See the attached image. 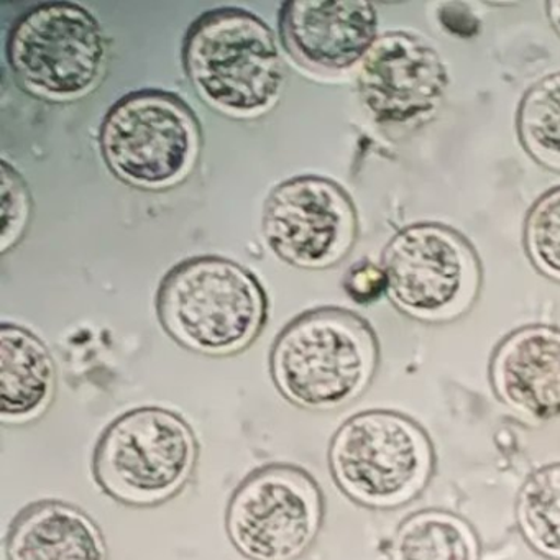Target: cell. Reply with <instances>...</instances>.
<instances>
[{"instance_id": "cell-1", "label": "cell", "mask_w": 560, "mask_h": 560, "mask_svg": "<svg viewBox=\"0 0 560 560\" xmlns=\"http://www.w3.org/2000/svg\"><path fill=\"white\" fill-rule=\"evenodd\" d=\"M183 67L211 109L237 120L270 113L287 78L273 31L254 12L237 8L214 9L192 22Z\"/></svg>"}, {"instance_id": "cell-2", "label": "cell", "mask_w": 560, "mask_h": 560, "mask_svg": "<svg viewBox=\"0 0 560 560\" xmlns=\"http://www.w3.org/2000/svg\"><path fill=\"white\" fill-rule=\"evenodd\" d=\"M372 327L352 311L319 307L291 320L275 340L270 372L281 395L311 411L342 408L375 375Z\"/></svg>"}, {"instance_id": "cell-3", "label": "cell", "mask_w": 560, "mask_h": 560, "mask_svg": "<svg viewBox=\"0 0 560 560\" xmlns=\"http://www.w3.org/2000/svg\"><path fill=\"white\" fill-rule=\"evenodd\" d=\"M156 313L179 346L201 355L228 357L260 336L268 300L250 270L229 258L205 255L166 273L156 294Z\"/></svg>"}, {"instance_id": "cell-4", "label": "cell", "mask_w": 560, "mask_h": 560, "mask_svg": "<svg viewBox=\"0 0 560 560\" xmlns=\"http://www.w3.org/2000/svg\"><path fill=\"white\" fill-rule=\"evenodd\" d=\"M101 155L126 185L147 191L175 188L195 172L201 127L191 107L166 91H136L117 101L100 130Z\"/></svg>"}, {"instance_id": "cell-5", "label": "cell", "mask_w": 560, "mask_h": 560, "mask_svg": "<svg viewBox=\"0 0 560 560\" xmlns=\"http://www.w3.org/2000/svg\"><path fill=\"white\" fill-rule=\"evenodd\" d=\"M196 462L198 441L188 422L170 409L145 406L107 425L94 451L93 471L109 497L152 506L188 483Z\"/></svg>"}, {"instance_id": "cell-6", "label": "cell", "mask_w": 560, "mask_h": 560, "mask_svg": "<svg viewBox=\"0 0 560 560\" xmlns=\"http://www.w3.org/2000/svg\"><path fill=\"white\" fill-rule=\"evenodd\" d=\"M5 55L19 84L32 96L73 103L101 83L107 40L86 9L73 2H45L15 21Z\"/></svg>"}, {"instance_id": "cell-7", "label": "cell", "mask_w": 560, "mask_h": 560, "mask_svg": "<svg viewBox=\"0 0 560 560\" xmlns=\"http://www.w3.org/2000/svg\"><path fill=\"white\" fill-rule=\"evenodd\" d=\"M329 464L334 480L352 500L395 508L424 487L431 447L411 419L376 409L340 425L330 442Z\"/></svg>"}, {"instance_id": "cell-8", "label": "cell", "mask_w": 560, "mask_h": 560, "mask_svg": "<svg viewBox=\"0 0 560 560\" xmlns=\"http://www.w3.org/2000/svg\"><path fill=\"white\" fill-rule=\"evenodd\" d=\"M323 506L319 487L306 471L260 468L232 494L229 537L250 560H296L319 534Z\"/></svg>"}, {"instance_id": "cell-9", "label": "cell", "mask_w": 560, "mask_h": 560, "mask_svg": "<svg viewBox=\"0 0 560 560\" xmlns=\"http://www.w3.org/2000/svg\"><path fill=\"white\" fill-rule=\"evenodd\" d=\"M382 267L392 300L421 319L457 316L477 293L474 252L457 232L434 222L398 232L386 245Z\"/></svg>"}, {"instance_id": "cell-10", "label": "cell", "mask_w": 560, "mask_h": 560, "mask_svg": "<svg viewBox=\"0 0 560 560\" xmlns=\"http://www.w3.org/2000/svg\"><path fill=\"white\" fill-rule=\"evenodd\" d=\"M261 231L278 258L304 270H326L346 260L359 232L352 199L323 176L280 183L265 202Z\"/></svg>"}, {"instance_id": "cell-11", "label": "cell", "mask_w": 560, "mask_h": 560, "mask_svg": "<svg viewBox=\"0 0 560 560\" xmlns=\"http://www.w3.org/2000/svg\"><path fill=\"white\" fill-rule=\"evenodd\" d=\"M447 86L434 48L405 32L380 37L360 63L359 91L380 122L408 124L431 114Z\"/></svg>"}, {"instance_id": "cell-12", "label": "cell", "mask_w": 560, "mask_h": 560, "mask_svg": "<svg viewBox=\"0 0 560 560\" xmlns=\"http://www.w3.org/2000/svg\"><path fill=\"white\" fill-rule=\"evenodd\" d=\"M376 11L352 0H294L278 14V34L298 65L317 74H340L362 63L376 38Z\"/></svg>"}, {"instance_id": "cell-13", "label": "cell", "mask_w": 560, "mask_h": 560, "mask_svg": "<svg viewBox=\"0 0 560 560\" xmlns=\"http://www.w3.org/2000/svg\"><path fill=\"white\" fill-rule=\"evenodd\" d=\"M494 392L534 419L560 415V330L529 326L508 336L491 362Z\"/></svg>"}, {"instance_id": "cell-14", "label": "cell", "mask_w": 560, "mask_h": 560, "mask_svg": "<svg viewBox=\"0 0 560 560\" xmlns=\"http://www.w3.org/2000/svg\"><path fill=\"white\" fill-rule=\"evenodd\" d=\"M9 560H107L103 534L83 511L42 501L19 514L5 544Z\"/></svg>"}, {"instance_id": "cell-15", "label": "cell", "mask_w": 560, "mask_h": 560, "mask_svg": "<svg viewBox=\"0 0 560 560\" xmlns=\"http://www.w3.org/2000/svg\"><path fill=\"white\" fill-rule=\"evenodd\" d=\"M57 385L54 357L25 327H0V418L4 424H24L44 415Z\"/></svg>"}, {"instance_id": "cell-16", "label": "cell", "mask_w": 560, "mask_h": 560, "mask_svg": "<svg viewBox=\"0 0 560 560\" xmlns=\"http://www.w3.org/2000/svg\"><path fill=\"white\" fill-rule=\"evenodd\" d=\"M470 527L444 511L412 514L396 530L392 560H477Z\"/></svg>"}, {"instance_id": "cell-17", "label": "cell", "mask_w": 560, "mask_h": 560, "mask_svg": "<svg viewBox=\"0 0 560 560\" xmlns=\"http://www.w3.org/2000/svg\"><path fill=\"white\" fill-rule=\"evenodd\" d=\"M517 523L537 552L560 560V464L537 468L524 481Z\"/></svg>"}, {"instance_id": "cell-18", "label": "cell", "mask_w": 560, "mask_h": 560, "mask_svg": "<svg viewBox=\"0 0 560 560\" xmlns=\"http://www.w3.org/2000/svg\"><path fill=\"white\" fill-rule=\"evenodd\" d=\"M517 130L537 162L560 172V73L542 78L524 94Z\"/></svg>"}, {"instance_id": "cell-19", "label": "cell", "mask_w": 560, "mask_h": 560, "mask_svg": "<svg viewBox=\"0 0 560 560\" xmlns=\"http://www.w3.org/2000/svg\"><path fill=\"white\" fill-rule=\"evenodd\" d=\"M526 248L540 271L560 280V186L540 196L530 209Z\"/></svg>"}, {"instance_id": "cell-20", "label": "cell", "mask_w": 560, "mask_h": 560, "mask_svg": "<svg viewBox=\"0 0 560 560\" xmlns=\"http://www.w3.org/2000/svg\"><path fill=\"white\" fill-rule=\"evenodd\" d=\"M31 192L18 170L8 162H2V254L14 247L22 237L31 221Z\"/></svg>"}, {"instance_id": "cell-21", "label": "cell", "mask_w": 560, "mask_h": 560, "mask_svg": "<svg viewBox=\"0 0 560 560\" xmlns=\"http://www.w3.org/2000/svg\"><path fill=\"white\" fill-rule=\"evenodd\" d=\"M343 288L355 303L370 304L388 291L385 270L372 261H359L343 278Z\"/></svg>"}]
</instances>
